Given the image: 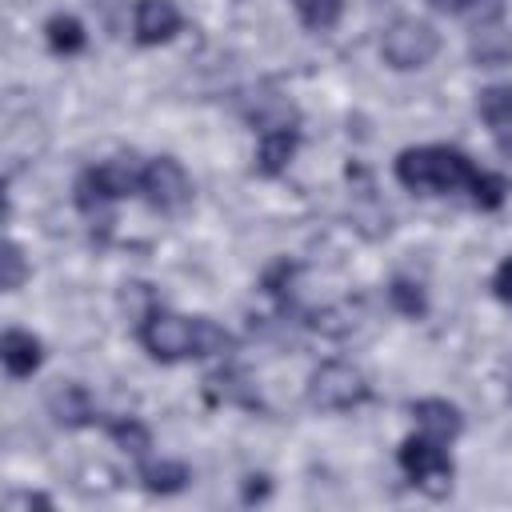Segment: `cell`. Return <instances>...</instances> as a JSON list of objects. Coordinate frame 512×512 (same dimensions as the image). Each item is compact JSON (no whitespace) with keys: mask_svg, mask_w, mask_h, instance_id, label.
I'll return each instance as SVG.
<instances>
[{"mask_svg":"<svg viewBox=\"0 0 512 512\" xmlns=\"http://www.w3.org/2000/svg\"><path fill=\"white\" fill-rule=\"evenodd\" d=\"M412 416L420 424V432H428L432 440L440 444H452L460 432H464V416L456 404L440 400V396H428V400H412Z\"/></svg>","mask_w":512,"mask_h":512,"instance_id":"cell-9","label":"cell"},{"mask_svg":"<svg viewBox=\"0 0 512 512\" xmlns=\"http://www.w3.org/2000/svg\"><path fill=\"white\" fill-rule=\"evenodd\" d=\"M140 344L152 360H188L196 356V316H180L168 308H148L140 320Z\"/></svg>","mask_w":512,"mask_h":512,"instance_id":"cell-6","label":"cell"},{"mask_svg":"<svg viewBox=\"0 0 512 512\" xmlns=\"http://www.w3.org/2000/svg\"><path fill=\"white\" fill-rule=\"evenodd\" d=\"M140 480H144L148 492L168 496V492H180V488L192 480V472H188L180 460H144V464H140Z\"/></svg>","mask_w":512,"mask_h":512,"instance_id":"cell-16","label":"cell"},{"mask_svg":"<svg viewBox=\"0 0 512 512\" xmlns=\"http://www.w3.org/2000/svg\"><path fill=\"white\" fill-rule=\"evenodd\" d=\"M388 300H392V308H396L400 316H408V320H420V316L428 312L424 288H420L416 280H408V276H396V280L388 284Z\"/></svg>","mask_w":512,"mask_h":512,"instance_id":"cell-19","label":"cell"},{"mask_svg":"<svg viewBox=\"0 0 512 512\" xmlns=\"http://www.w3.org/2000/svg\"><path fill=\"white\" fill-rule=\"evenodd\" d=\"M204 392H208L212 404H244V408H256V404H260L256 384H248V376L236 372V368H224V372L208 376Z\"/></svg>","mask_w":512,"mask_h":512,"instance_id":"cell-15","label":"cell"},{"mask_svg":"<svg viewBox=\"0 0 512 512\" xmlns=\"http://www.w3.org/2000/svg\"><path fill=\"white\" fill-rule=\"evenodd\" d=\"M492 292H496L504 304H512V256H504V260L496 264V272H492Z\"/></svg>","mask_w":512,"mask_h":512,"instance_id":"cell-24","label":"cell"},{"mask_svg":"<svg viewBox=\"0 0 512 512\" xmlns=\"http://www.w3.org/2000/svg\"><path fill=\"white\" fill-rule=\"evenodd\" d=\"M140 196L148 200V208L164 212V216H176L192 204V180L188 172L180 168V160L172 156H152L140 172Z\"/></svg>","mask_w":512,"mask_h":512,"instance_id":"cell-7","label":"cell"},{"mask_svg":"<svg viewBox=\"0 0 512 512\" xmlns=\"http://www.w3.org/2000/svg\"><path fill=\"white\" fill-rule=\"evenodd\" d=\"M44 40H48V48L56 56H76V52H84L88 32H84V24L76 16H52L44 24Z\"/></svg>","mask_w":512,"mask_h":512,"instance_id":"cell-17","label":"cell"},{"mask_svg":"<svg viewBox=\"0 0 512 512\" xmlns=\"http://www.w3.org/2000/svg\"><path fill=\"white\" fill-rule=\"evenodd\" d=\"M140 172L144 164H136L132 156H108L100 164H92L80 180H76V208L84 216H108V204L140 192Z\"/></svg>","mask_w":512,"mask_h":512,"instance_id":"cell-2","label":"cell"},{"mask_svg":"<svg viewBox=\"0 0 512 512\" xmlns=\"http://www.w3.org/2000/svg\"><path fill=\"white\" fill-rule=\"evenodd\" d=\"M504 196H508V184H504V176H496V172H476V180H472V188H468V200L476 204V208H484V212H496L500 204H504Z\"/></svg>","mask_w":512,"mask_h":512,"instance_id":"cell-21","label":"cell"},{"mask_svg":"<svg viewBox=\"0 0 512 512\" xmlns=\"http://www.w3.org/2000/svg\"><path fill=\"white\" fill-rule=\"evenodd\" d=\"M476 172L480 168L460 148H444V144H420V148H404L396 156V180L420 196L468 192Z\"/></svg>","mask_w":512,"mask_h":512,"instance_id":"cell-1","label":"cell"},{"mask_svg":"<svg viewBox=\"0 0 512 512\" xmlns=\"http://www.w3.org/2000/svg\"><path fill=\"white\" fill-rule=\"evenodd\" d=\"M264 496H268V476H248L244 500H264Z\"/></svg>","mask_w":512,"mask_h":512,"instance_id":"cell-25","label":"cell"},{"mask_svg":"<svg viewBox=\"0 0 512 512\" xmlns=\"http://www.w3.org/2000/svg\"><path fill=\"white\" fill-rule=\"evenodd\" d=\"M292 4H296V16L304 20V28H312V32L336 28V20L344 12V0H292Z\"/></svg>","mask_w":512,"mask_h":512,"instance_id":"cell-20","label":"cell"},{"mask_svg":"<svg viewBox=\"0 0 512 512\" xmlns=\"http://www.w3.org/2000/svg\"><path fill=\"white\" fill-rule=\"evenodd\" d=\"M108 432H112V440H116L124 452H132V456H140V460H144V456H148V448H152L148 428H144L140 420H132V416H128V420H112V424H108Z\"/></svg>","mask_w":512,"mask_h":512,"instance_id":"cell-22","label":"cell"},{"mask_svg":"<svg viewBox=\"0 0 512 512\" xmlns=\"http://www.w3.org/2000/svg\"><path fill=\"white\" fill-rule=\"evenodd\" d=\"M0 360H4V372L12 380H24V376H32L40 368L44 344H40V336H32L24 328H8L4 340H0Z\"/></svg>","mask_w":512,"mask_h":512,"instance_id":"cell-10","label":"cell"},{"mask_svg":"<svg viewBox=\"0 0 512 512\" xmlns=\"http://www.w3.org/2000/svg\"><path fill=\"white\" fill-rule=\"evenodd\" d=\"M132 32L144 48L168 44L180 32V8L172 0H136L132 8Z\"/></svg>","mask_w":512,"mask_h":512,"instance_id":"cell-8","label":"cell"},{"mask_svg":"<svg viewBox=\"0 0 512 512\" xmlns=\"http://www.w3.org/2000/svg\"><path fill=\"white\" fill-rule=\"evenodd\" d=\"M476 108H480V116H484L496 148L504 156H512V88H484L480 100H476Z\"/></svg>","mask_w":512,"mask_h":512,"instance_id":"cell-12","label":"cell"},{"mask_svg":"<svg viewBox=\"0 0 512 512\" xmlns=\"http://www.w3.org/2000/svg\"><path fill=\"white\" fill-rule=\"evenodd\" d=\"M48 412L60 428H84V424L96 420V404H92L88 388H80V384H60L48 396Z\"/></svg>","mask_w":512,"mask_h":512,"instance_id":"cell-13","label":"cell"},{"mask_svg":"<svg viewBox=\"0 0 512 512\" xmlns=\"http://www.w3.org/2000/svg\"><path fill=\"white\" fill-rule=\"evenodd\" d=\"M368 400V380L344 360H324L308 376V404L320 412H348Z\"/></svg>","mask_w":512,"mask_h":512,"instance_id":"cell-5","label":"cell"},{"mask_svg":"<svg viewBox=\"0 0 512 512\" xmlns=\"http://www.w3.org/2000/svg\"><path fill=\"white\" fill-rule=\"evenodd\" d=\"M32 504H52L48 496H36V492H16L8 496V508H32Z\"/></svg>","mask_w":512,"mask_h":512,"instance_id":"cell-26","label":"cell"},{"mask_svg":"<svg viewBox=\"0 0 512 512\" xmlns=\"http://www.w3.org/2000/svg\"><path fill=\"white\" fill-rule=\"evenodd\" d=\"M424 4L436 8V12H448V16L468 20L472 28L476 24H492V20L504 16V0H424Z\"/></svg>","mask_w":512,"mask_h":512,"instance_id":"cell-18","label":"cell"},{"mask_svg":"<svg viewBox=\"0 0 512 512\" xmlns=\"http://www.w3.org/2000/svg\"><path fill=\"white\" fill-rule=\"evenodd\" d=\"M440 52V32L428 24V20H416V16H400L384 28L380 36V56L384 64H392L396 72H412V68H424L432 64V56Z\"/></svg>","mask_w":512,"mask_h":512,"instance_id":"cell-4","label":"cell"},{"mask_svg":"<svg viewBox=\"0 0 512 512\" xmlns=\"http://www.w3.org/2000/svg\"><path fill=\"white\" fill-rule=\"evenodd\" d=\"M296 148H300V132H296L292 124H288V128H268V132H260V144H256V172H260V176H280V172L292 164Z\"/></svg>","mask_w":512,"mask_h":512,"instance_id":"cell-11","label":"cell"},{"mask_svg":"<svg viewBox=\"0 0 512 512\" xmlns=\"http://www.w3.org/2000/svg\"><path fill=\"white\" fill-rule=\"evenodd\" d=\"M0 260H4V280H0V284H4V292H16V288L24 284V276H28V264H24L20 244H16V240H8Z\"/></svg>","mask_w":512,"mask_h":512,"instance_id":"cell-23","label":"cell"},{"mask_svg":"<svg viewBox=\"0 0 512 512\" xmlns=\"http://www.w3.org/2000/svg\"><path fill=\"white\" fill-rule=\"evenodd\" d=\"M472 60L484 68H500L504 60H512V32L500 20L476 24L472 28Z\"/></svg>","mask_w":512,"mask_h":512,"instance_id":"cell-14","label":"cell"},{"mask_svg":"<svg viewBox=\"0 0 512 512\" xmlns=\"http://www.w3.org/2000/svg\"><path fill=\"white\" fill-rule=\"evenodd\" d=\"M396 460H400V472L408 476L412 488H420V492H428V496H444V492L452 488V476H456L452 456H448L444 444L432 440L428 432L408 436V440L400 444Z\"/></svg>","mask_w":512,"mask_h":512,"instance_id":"cell-3","label":"cell"}]
</instances>
